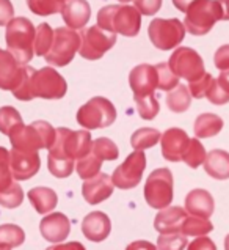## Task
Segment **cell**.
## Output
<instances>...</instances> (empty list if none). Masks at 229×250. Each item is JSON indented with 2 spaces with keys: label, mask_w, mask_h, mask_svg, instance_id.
Returning <instances> with one entry per match:
<instances>
[{
  "label": "cell",
  "mask_w": 229,
  "mask_h": 250,
  "mask_svg": "<svg viewBox=\"0 0 229 250\" xmlns=\"http://www.w3.org/2000/svg\"><path fill=\"white\" fill-rule=\"evenodd\" d=\"M213 63L220 71L229 69V44H225L217 49L215 55H213Z\"/></svg>",
  "instance_id": "obj_46"
},
{
  "label": "cell",
  "mask_w": 229,
  "mask_h": 250,
  "mask_svg": "<svg viewBox=\"0 0 229 250\" xmlns=\"http://www.w3.org/2000/svg\"><path fill=\"white\" fill-rule=\"evenodd\" d=\"M187 247V236L182 233L160 234L157 239V250H184Z\"/></svg>",
  "instance_id": "obj_41"
},
{
  "label": "cell",
  "mask_w": 229,
  "mask_h": 250,
  "mask_svg": "<svg viewBox=\"0 0 229 250\" xmlns=\"http://www.w3.org/2000/svg\"><path fill=\"white\" fill-rule=\"evenodd\" d=\"M97 25L112 33L137 37L141 28V14L131 5H107L97 13Z\"/></svg>",
  "instance_id": "obj_2"
},
{
  "label": "cell",
  "mask_w": 229,
  "mask_h": 250,
  "mask_svg": "<svg viewBox=\"0 0 229 250\" xmlns=\"http://www.w3.org/2000/svg\"><path fill=\"white\" fill-rule=\"evenodd\" d=\"M14 18V8L10 0H0V25H6Z\"/></svg>",
  "instance_id": "obj_48"
},
{
  "label": "cell",
  "mask_w": 229,
  "mask_h": 250,
  "mask_svg": "<svg viewBox=\"0 0 229 250\" xmlns=\"http://www.w3.org/2000/svg\"><path fill=\"white\" fill-rule=\"evenodd\" d=\"M66 2H68V0H66Z\"/></svg>",
  "instance_id": "obj_57"
},
{
  "label": "cell",
  "mask_w": 229,
  "mask_h": 250,
  "mask_svg": "<svg viewBox=\"0 0 229 250\" xmlns=\"http://www.w3.org/2000/svg\"><path fill=\"white\" fill-rule=\"evenodd\" d=\"M113 181L107 173H97L96 176L85 180L82 186V195L90 205H99L113 194Z\"/></svg>",
  "instance_id": "obj_18"
},
{
  "label": "cell",
  "mask_w": 229,
  "mask_h": 250,
  "mask_svg": "<svg viewBox=\"0 0 229 250\" xmlns=\"http://www.w3.org/2000/svg\"><path fill=\"white\" fill-rule=\"evenodd\" d=\"M145 168H146L145 153L135 149L134 153L127 156L126 161L118 168H114L112 176L113 186L123 190L137 188L143 178V173H145Z\"/></svg>",
  "instance_id": "obj_13"
},
{
  "label": "cell",
  "mask_w": 229,
  "mask_h": 250,
  "mask_svg": "<svg viewBox=\"0 0 229 250\" xmlns=\"http://www.w3.org/2000/svg\"><path fill=\"white\" fill-rule=\"evenodd\" d=\"M212 79L213 77L209 73H206L204 76L199 77V79L189 82V91H190L191 98H196V99L206 98V91H207V88H209Z\"/></svg>",
  "instance_id": "obj_44"
},
{
  "label": "cell",
  "mask_w": 229,
  "mask_h": 250,
  "mask_svg": "<svg viewBox=\"0 0 229 250\" xmlns=\"http://www.w3.org/2000/svg\"><path fill=\"white\" fill-rule=\"evenodd\" d=\"M213 209H215L213 197L204 189H193L185 197V211L190 216L209 219L213 214Z\"/></svg>",
  "instance_id": "obj_23"
},
{
  "label": "cell",
  "mask_w": 229,
  "mask_h": 250,
  "mask_svg": "<svg viewBox=\"0 0 229 250\" xmlns=\"http://www.w3.org/2000/svg\"><path fill=\"white\" fill-rule=\"evenodd\" d=\"M223 120L215 113H201L195 120L193 131H195L196 139H210L223 129Z\"/></svg>",
  "instance_id": "obj_26"
},
{
  "label": "cell",
  "mask_w": 229,
  "mask_h": 250,
  "mask_svg": "<svg viewBox=\"0 0 229 250\" xmlns=\"http://www.w3.org/2000/svg\"><path fill=\"white\" fill-rule=\"evenodd\" d=\"M101 166H102V161L93 151H90L87 156H83L82 159L77 161L76 170H77V175L80 176L82 180H90V178L96 176L99 173Z\"/></svg>",
  "instance_id": "obj_33"
},
{
  "label": "cell",
  "mask_w": 229,
  "mask_h": 250,
  "mask_svg": "<svg viewBox=\"0 0 229 250\" xmlns=\"http://www.w3.org/2000/svg\"><path fill=\"white\" fill-rule=\"evenodd\" d=\"M54 42V30L51 25L42 22L37 27V35H35V54L44 57Z\"/></svg>",
  "instance_id": "obj_35"
},
{
  "label": "cell",
  "mask_w": 229,
  "mask_h": 250,
  "mask_svg": "<svg viewBox=\"0 0 229 250\" xmlns=\"http://www.w3.org/2000/svg\"><path fill=\"white\" fill-rule=\"evenodd\" d=\"M37 28L27 18H13L6 24L5 41L8 51L20 65H27L35 55Z\"/></svg>",
  "instance_id": "obj_3"
},
{
  "label": "cell",
  "mask_w": 229,
  "mask_h": 250,
  "mask_svg": "<svg viewBox=\"0 0 229 250\" xmlns=\"http://www.w3.org/2000/svg\"><path fill=\"white\" fill-rule=\"evenodd\" d=\"M82 231L87 239L93 242H102L104 239L109 238V234L112 231V222L105 212L93 211L83 219Z\"/></svg>",
  "instance_id": "obj_19"
},
{
  "label": "cell",
  "mask_w": 229,
  "mask_h": 250,
  "mask_svg": "<svg viewBox=\"0 0 229 250\" xmlns=\"http://www.w3.org/2000/svg\"><path fill=\"white\" fill-rule=\"evenodd\" d=\"M46 250H87V249L80 242L73 241V242H66V244H55L52 247H47Z\"/></svg>",
  "instance_id": "obj_49"
},
{
  "label": "cell",
  "mask_w": 229,
  "mask_h": 250,
  "mask_svg": "<svg viewBox=\"0 0 229 250\" xmlns=\"http://www.w3.org/2000/svg\"><path fill=\"white\" fill-rule=\"evenodd\" d=\"M25 65L14 59L8 51L0 49V88L13 91L22 77V71Z\"/></svg>",
  "instance_id": "obj_20"
},
{
  "label": "cell",
  "mask_w": 229,
  "mask_h": 250,
  "mask_svg": "<svg viewBox=\"0 0 229 250\" xmlns=\"http://www.w3.org/2000/svg\"><path fill=\"white\" fill-rule=\"evenodd\" d=\"M126 250H157V247L149 241H134L126 247Z\"/></svg>",
  "instance_id": "obj_50"
},
{
  "label": "cell",
  "mask_w": 229,
  "mask_h": 250,
  "mask_svg": "<svg viewBox=\"0 0 229 250\" xmlns=\"http://www.w3.org/2000/svg\"><path fill=\"white\" fill-rule=\"evenodd\" d=\"M157 71V88L162 91H171L179 85V77L171 71L168 63H159L155 65Z\"/></svg>",
  "instance_id": "obj_38"
},
{
  "label": "cell",
  "mask_w": 229,
  "mask_h": 250,
  "mask_svg": "<svg viewBox=\"0 0 229 250\" xmlns=\"http://www.w3.org/2000/svg\"><path fill=\"white\" fill-rule=\"evenodd\" d=\"M185 27L179 19H153L148 27V35L153 44L160 51L176 49L185 37Z\"/></svg>",
  "instance_id": "obj_9"
},
{
  "label": "cell",
  "mask_w": 229,
  "mask_h": 250,
  "mask_svg": "<svg viewBox=\"0 0 229 250\" xmlns=\"http://www.w3.org/2000/svg\"><path fill=\"white\" fill-rule=\"evenodd\" d=\"M221 6V21H229V0H218Z\"/></svg>",
  "instance_id": "obj_53"
},
{
  "label": "cell",
  "mask_w": 229,
  "mask_h": 250,
  "mask_svg": "<svg viewBox=\"0 0 229 250\" xmlns=\"http://www.w3.org/2000/svg\"><path fill=\"white\" fill-rule=\"evenodd\" d=\"M129 85L134 91V98L153 96L157 90L155 66L146 65V63L135 66L129 74Z\"/></svg>",
  "instance_id": "obj_15"
},
{
  "label": "cell",
  "mask_w": 229,
  "mask_h": 250,
  "mask_svg": "<svg viewBox=\"0 0 229 250\" xmlns=\"http://www.w3.org/2000/svg\"><path fill=\"white\" fill-rule=\"evenodd\" d=\"M167 105L171 112H176V113H182L185 110H189L191 105V95L189 91V87L179 83L176 88L168 91Z\"/></svg>",
  "instance_id": "obj_27"
},
{
  "label": "cell",
  "mask_w": 229,
  "mask_h": 250,
  "mask_svg": "<svg viewBox=\"0 0 229 250\" xmlns=\"http://www.w3.org/2000/svg\"><path fill=\"white\" fill-rule=\"evenodd\" d=\"M22 202H24V190L16 181L10 188L0 192V206H3V208L14 209L22 205Z\"/></svg>",
  "instance_id": "obj_39"
},
{
  "label": "cell",
  "mask_w": 229,
  "mask_h": 250,
  "mask_svg": "<svg viewBox=\"0 0 229 250\" xmlns=\"http://www.w3.org/2000/svg\"><path fill=\"white\" fill-rule=\"evenodd\" d=\"M160 137H162L160 131L154 129V127H141V129L132 134L131 145L137 151H143V149L153 148L154 145L159 144Z\"/></svg>",
  "instance_id": "obj_28"
},
{
  "label": "cell",
  "mask_w": 229,
  "mask_h": 250,
  "mask_svg": "<svg viewBox=\"0 0 229 250\" xmlns=\"http://www.w3.org/2000/svg\"><path fill=\"white\" fill-rule=\"evenodd\" d=\"M19 125H22V117L14 107H0V132L10 135L14 127H18Z\"/></svg>",
  "instance_id": "obj_37"
},
{
  "label": "cell",
  "mask_w": 229,
  "mask_h": 250,
  "mask_svg": "<svg viewBox=\"0 0 229 250\" xmlns=\"http://www.w3.org/2000/svg\"><path fill=\"white\" fill-rule=\"evenodd\" d=\"M185 217H187V211L181 206H167L155 216L154 228L160 234L181 233V225Z\"/></svg>",
  "instance_id": "obj_22"
},
{
  "label": "cell",
  "mask_w": 229,
  "mask_h": 250,
  "mask_svg": "<svg viewBox=\"0 0 229 250\" xmlns=\"http://www.w3.org/2000/svg\"><path fill=\"white\" fill-rule=\"evenodd\" d=\"M116 44V33L107 32L102 27L93 25L80 32V54L87 60H99Z\"/></svg>",
  "instance_id": "obj_10"
},
{
  "label": "cell",
  "mask_w": 229,
  "mask_h": 250,
  "mask_svg": "<svg viewBox=\"0 0 229 250\" xmlns=\"http://www.w3.org/2000/svg\"><path fill=\"white\" fill-rule=\"evenodd\" d=\"M78 49H80V33L69 27H58L54 30V42L44 59L52 66H66L74 60Z\"/></svg>",
  "instance_id": "obj_7"
},
{
  "label": "cell",
  "mask_w": 229,
  "mask_h": 250,
  "mask_svg": "<svg viewBox=\"0 0 229 250\" xmlns=\"http://www.w3.org/2000/svg\"><path fill=\"white\" fill-rule=\"evenodd\" d=\"M90 131H71L58 127L54 145L49 148L47 167L55 178H68L76 168V161L91 151Z\"/></svg>",
  "instance_id": "obj_1"
},
{
  "label": "cell",
  "mask_w": 229,
  "mask_h": 250,
  "mask_svg": "<svg viewBox=\"0 0 229 250\" xmlns=\"http://www.w3.org/2000/svg\"><path fill=\"white\" fill-rule=\"evenodd\" d=\"M118 2H123V3H127V2H131V0H118Z\"/></svg>",
  "instance_id": "obj_56"
},
{
  "label": "cell",
  "mask_w": 229,
  "mask_h": 250,
  "mask_svg": "<svg viewBox=\"0 0 229 250\" xmlns=\"http://www.w3.org/2000/svg\"><path fill=\"white\" fill-rule=\"evenodd\" d=\"M225 250H229V234L225 238Z\"/></svg>",
  "instance_id": "obj_54"
},
{
  "label": "cell",
  "mask_w": 229,
  "mask_h": 250,
  "mask_svg": "<svg viewBox=\"0 0 229 250\" xmlns=\"http://www.w3.org/2000/svg\"><path fill=\"white\" fill-rule=\"evenodd\" d=\"M16 181L13 178L11 167H10V151L3 146H0V192Z\"/></svg>",
  "instance_id": "obj_42"
},
{
  "label": "cell",
  "mask_w": 229,
  "mask_h": 250,
  "mask_svg": "<svg viewBox=\"0 0 229 250\" xmlns=\"http://www.w3.org/2000/svg\"><path fill=\"white\" fill-rule=\"evenodd\" d=\"M91 151L95 153L102 162L104 161H114V159H118V156H119L118 146L107 137H99L93 142Z\"/></svg>",
  "instance_id": "obj_36"
},
{
  "label": "cell",
  "mask_w": 229,
  "mask_h": 250,
  "mask_svg": "<svg viewBox=\"0 0 229 250\" xmlns=\"http://www.w3.org/2000/svg\"><path fill=\"white\" fill-rule=\"evenodd\" d=\"M25 241V233L20 227L14 224L0 225V246L6 247H19Z\"/></svg>",
  "instance_id": "obj_30"
},
{
  "label": "cell",
  "mask_w": 229,
  "mask_h": 250,
  "mask_svg": "<svg viewBox=\"0 0 229 250\" xmlns=\"http://www.w3.org/2000/svg\"><path fill=\"white\" fill-rule=\"evenodd\" d=\"M145 200L154 209H163L173 202V173L170 168H157L148 176Z\"/></svg>",
  "instance_id": "obj_8"
},
{
  "label": "cell",
  "mask_w": 229,
  "mask_h": 250,
  "mask_svg": "<svg viewBox=\"0 0 229 250\" xmlns=\"http://www.w3.org/2000/svg\"><path fill=\"white\" fill-rule=\"evenodd\" d=\"M0 250H11V247H6V246H0Z\"/></svg>",
  "instance_id": "obj_55"
},
{
  "label": "cell",
  "mask_w": 229,
  "mask_h": 250,
  "mask_svg": "<svg viewBox=\"0 0 229 250\" xmlns=\"http://www.w3.org/2000/svg\"><path fill=\"white\" fill-rule=\"evenodd\" d=\"M213 230V225L209 219L187 216L181 225V233L185 236H206L207 233Z\"/></svg>",
  "instance_id": "obj_29"
},
{
  "label": "cell",
  "mask_w": 229,
  "mask_h": 250,
  "mask_svg": "<svg viewBox=\"0 0 229 250\" xmlns=\"http://www.w3.org/2000/svg\"><path fill=\"white\" fill-rule=\"evenodd\" d=\"M10 167L16 181H27L39 171L41 159L38 151H22L13 148L10 151Z\"/></svg>",
  "instance_id": "obj_14"
},
{
  "label": "cell",
  "mask_w": 229,
  "mask_h": 250,
  "mask_svg": "<svg viewBox=\"0 0 229 250\" xmlns=\"http://www.w3.org/2000/svg\"><path fill=\"white\" fill-rule=\"evenodd\" d=\"M77 123L87 131L109 127L116 120V109L107 98L95 96L77 110Z\"/></svg>",
  "instance_id": "obj_6"
},
{
  "label": "cell",
  "mask_w": 229,
  "mask_h": 250,
  "mask_svg": "<svg viewBox=\"0 0 229 250\" xmlns=\"http://www.w3.org/2000/svg\"><path fill=\"white\" fill-rule=\"evenodd\" d=\"M162 2L163 0H134V5L140 11V14L154 16L162 8Z\"/></svg>",
  "instance_id": "obj_45"
},
{
  "label": "cell",
  "mask_w": 229,
  "mask_h": 250,
  "mask_svg": "<svg viewBox=\"0 0 229 250\" xmlns=\"http://www.w3.org/2000/svg\"><path fill=\"white\" fill-rule=\"evenodd\" d=\"M41 236L52 244L63 242L71 233V222L63 212H52L42 217L39 224Z\"/></svg>",
  "instance_id": "obj_16"
},
{
  "label": "cell",
  "mask_w": 229,
  "mask_h": 250,
  "mask_svg": "<svg viewBox=\"0 0 229 250\" xmlns=\"http://www.w3.org/2000/svg\"><path fill=\"white\" fill-rule=\"evenodd\" d=\"M135 104H137V110L143 120H154L157 113L160 110L159 101H157L155 95L145 96V98H134Z\"/></svg>",
  "instance_id": "obj_40"
},
{
  "label": "cell",
  "mask_w": 229,
  "mask_h": 250,
  "mask_svg": "<svg viewBox=\"0 0 229 250\" xmlns=\"http://www.w3.org/2000/svg\"><path fill=\"white\" fill-rule=\"evenodd\" d=\"M218 83L229 93V69L221 71V74H220V77H218Z\"/></svg>",
  "instance_id": "obj_52"
},
{
  "label": "cell",
  "mask_w": 229,
  "mask_h": 250,
  "mask_svg": "<svg viewBox=\"0 0 229 250\" xmlns=\"http://www.w3.org/2000/svg\"><path fill=\"white\" fill-rule=\"evenodd\" d=\"M66 5V0H27V6L33 14L38 16H51L61 13Z\"/></svg>",
  "instance_id": "obj_31"
},
{
  "label": "cell",
  "mask_w": 229,
  "mask_h": 250,
  "mask_svg": "<svg viewBox=\"0 0 229 250\" xmlns=\"http://www.w3.org/2000/svg\"><path fill=\"white\" fill-rule=\"evenodd\" d=\"M57 129L44 120L33 121L25 126L24 123L14 127L8 135L13 148L22 151H38V149H49L55 142Z\"/></svg>",
  "instance_id": "obj_4"
},
{
  "label": "cell",
  "mask_w": 229,
  "mask_h": 250,
  "mask_svg": "<svg viewBox=\"0 0 229 250\" xmlns=\"http://www.w3.org/2000/svg\"><path fill=\"white\" fill-rule=\"evenodd\" d=\"M196 0H173V5L176 6V8L179 11H182V13H187V10L190 8V6L195 3Z\"/></svg>",
  "instance_id": "obj_51"
},
{
  "label": "cell",
  "mask_w": 229,
  "mask_h": 250,
  "mask_svg": "<svg viewBox=\"0 0 229 250\" xmlns=\"http://www.w3.org/2000/svg\"><path fill=\"white\" fill-rule=\"evenodd\" d=\"M68 91L64 77L55 68L46 66L37 71L32 79V96L42 99H61Z\"/></svg>",
  "instance_id": "obj_11"
},
{
  "label": "cell",
  "mask_w": 229,
  "mask_h": 250,
  "mask_svg": "<svg viewBox=\"0 0 229 250\" xmlns=\"http://www.w3.org/2000/svg\"><path fill=\"white\" fill-rule=\"evenodd\" d=\"M206 173L213 180H228L229 178V153L225 149H212L204 161Z\"/></svg>",
  "instance_id": "obj_24"
},
{
  "label": "cell",
  "mask_w": 229,
  "mask_h": 250,
  "mask_svg": "<svg viewBox=\"0 0 229 250\" xmlns=\"http://www.w3.org/2000/svg\"><path fill=\"white\" fill-rule=\"evenodd\" d=\"M189 135L179 127H170L160 137L162 156L170 162H181L185 148L189 145Z\"/></svg>",
  "instance_id": "obj_17"
},
{
  "label": "cell",
  "mask_w": 229,
  "mask_h": 250,
  "mask_svg": "<svg viewBox=\"0 0 229 250\" xmlns=\"http://www.w3.org/2000/svg\"><path fill=\"white\" fill-rule=\"evenodd\" d=\"M27 197L33 205L35 211L41 214V216L52 212V209L58 203V197H57L55 190L49 188H33L32 190H28Z\"/></svg>",
  "instance_id": "obj_25"
},
{
  "label": "cell",
  "mask_w": 229,
  "mask_h": 250,
  "mask_svg": "<svg viewBox=\"0 0 229 250\" xmlns=\"http://www.w3.org/2000/svg\"><path fill=\"white\" fill-rule=\"evenodd\" d=\"M61 18L69 28L80 30L91 18V6L87 0H68L61 10Z\"/></svg>",
  "instance_id": "obj_21"
},
{
  "label": "cell",
  "mask_w": 229,
  "mask_h": 250,
  "mask_svg": "<svg viewBox=\"0 0 229 250\" xmlns=\"http://www.w3.org/2000/svg\"><path fill=\"white\" fill-rule=\"evenodd\" d=\"M35 73H37V69L25 65L24 66V71H22V77H20L19 83L16 85V88H14L11 93L13 96L19 99V101H32L33 96H32V79Z\"/></svg>",
  "instance_id": "obj_34"
},
{
  "label": "cell",
  "mask_w": 229,
  "mask_h": 250,
  "mask_svg": "<svg viewBox=\"0 0 229 250\" xmlns=\"http://www.w3.org/2000/svg\"><path fill=\"white\" fill-rule=\"evenodd\" d=\"M206 148L203 146V144L198 139H190L189 145L185 148L182 161L187 164L190 168H198L201 164L206 161Z\"/></svg>",
  "instance_id": "obj_32"
},
{
  "label": "cell",
  "mask_w": 229,
  "mask_h": 250,
  "mask_svg": "<svg viewBox=\"0 0 229 250\" xmlns=\"http://www.w3.org/2000/svg\"><path fill=\"white\" fill-rule=\"evenodd\" d=\"M168 66L177 77H182L189 82L196 81L206 74L201 55L191 47H176V51L170 57Z\"/></svg>",
  "instance_id": "obj_12"
},
{
  "label": "cell",
  "mask_w": 229,
  "mask_h": 250,
  "mask_svg": "<svg viewBox=\"0 0 229 250\" xmlns=\"http://www.w3.org/2000/svg\"><path fill=\"white\" fill-rule=\"evenodd\" d=\"M221 21V6L218 0H196L185 13L184 27L190 35L203 37Z\"/></svg>",
  "instance_id": "obj_5"
},
{
  "label": "cell",
  "mask_w": 229,
  "mask_h": 250,
  "mask_svg": "<svg viewBox=\"0 0 229 250\" xmlns=\"http://www.w3.org/2000/svg\"><path fill=\"white\" fill-rule=\"evenodd\" d=\"M187 250H217L215 242L207 236H198L195 241H191Z\"/></svg>",
  "instance_id": "obj_47"
},
{
  "label": "cell",
  "mask_w": 229,
  "mask_h": 250,
  "mask_svg": "<svg viewBox=\"0 0 229 250\" xmlns=\"http://www.w3.org/2000/svg\"><path fill=\"white\" fill-rule=\"evenodd\" d=\"M206 98L209 99L210 104L225 105L229 103V93L218 83V79H212L209 88L206 91Z\"/></svg>",
  "instance_id": "obj_43"
}]
</instances>
